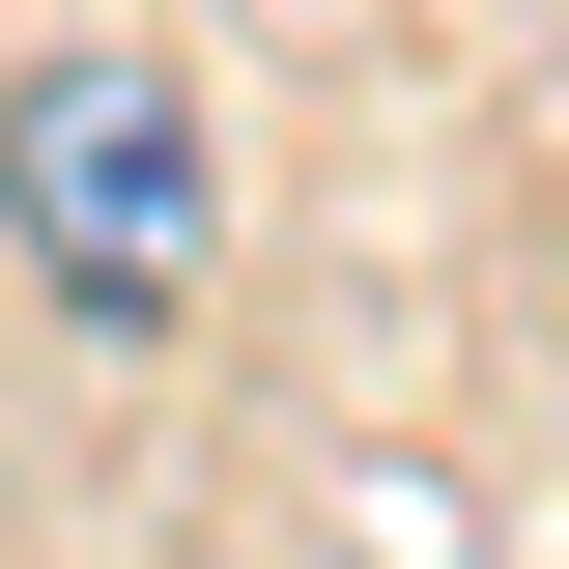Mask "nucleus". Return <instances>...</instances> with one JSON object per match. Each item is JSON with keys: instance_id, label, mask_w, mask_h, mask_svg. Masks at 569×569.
I'll return each instance as SVG.
<instances>
[{"instance_id": "obj_1", "label": "nucleus", "mask_w": 569, "mask_h": 569, "mask_svg": "<svg viewBox=\"0 0 569 569\" xmlns=\"http://www.w3.org/2000/svg\"><path fill=\"white\" fill-rule=\"evenodd\" d=\"M0 257L58 284L86 342H171L228 284V114L171 58H29L0 86Z\"/></svg>"}]
</instances>
